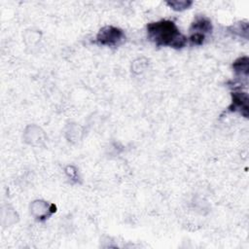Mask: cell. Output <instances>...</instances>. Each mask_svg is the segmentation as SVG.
<instances>
[{
	"label": "cell",
	"instance_id": "4",
	"mask_svg": "<svg viewBox=\"0 0 249 249\" xmlns=\"http://www.w3.org/2000/svg\"><path fill=\"white\" fill-rule=\"evenodd\" d=\"M232 111H239L244 117L248 115V95L246 92H233L232 93Z\"/></svg>",
	"mask_w": 249,
	"mask_h": 249
},
{
	"label": "cell",
	"instance_id": "5",
	"mask_svg": "<svg viewBox=\"0 0 249 249\" xmlns=\"http://www.w3.org/2000/svg\"><path fill=\"white\" fill-rule=\"evenodd\" d=\"M233 68L236 72H241L247 75L248 74V58L246 56L238 58L233 63Z\"/></svg>",
	"mask_w": 249,
	"mask_h": 249
},
{
	"label": "cell",
	"instance_id": "1",
	"mask_svg": "<svg viewBox=\"0 0 249 249\" xmlns=\"http://www.w3.org/2000/svg\"><path fill=\"white\" fill-rule=\"evenodd\" d=\"M148 37L157 46L181 49L187 43L185 37L171 20L162 19L147 25Z\"/></svg>",
	"mask_w": 249,
	"mask_h": 249
},
{
	"label": "cell",
	"instance_id": "6",
	"mask_svg": "<svg viewBox=\"0 0 249 249\" xmlns=\"http://www.w3.org/2000/svg\"><path fill=\"white\" fill-rule=\"evenodd\" d=\"M169 6L173 7V9L175 10H183V9H187L189 6L192 5V2L190 1H175V2H169L168 3Z\"/></svg>",
	"mask_w": 249,
	"mask_h": 249
},
{
	"label": "cell",
	"instance_id": "2",
	"mask_svg": "<svg viewBox=\"0 0 249 249\" xmlns=\"http://www.w3.org/2000/svg\"><path fill=\"white\" fill-rule=\"evenodd\" d=\"M124 38V33L121 29L114 26H105L98 32L96 41L103 46L117 47L123 43Z\"/></svg>",
	"mask_w": 249,
	"mask_h": 249
},
{
	"label": "cell",
	"instance_id": "3",
	"mask_svg": "<svg viewBox=\"0 0 249 249\" xmlns=\"http://www.w3.org/2000/svg\"><path fill=\"white\" fill-rule=\"evenodd\" d=\"M212 30L211 21L203 17L198 16L195 18L191 26V37L190 40L196 45H201L205 39V35L210 33Z\"/></svg>",
	"mask_w": 249,
	"mask_h": 249
}]
</instances>
